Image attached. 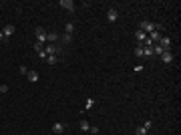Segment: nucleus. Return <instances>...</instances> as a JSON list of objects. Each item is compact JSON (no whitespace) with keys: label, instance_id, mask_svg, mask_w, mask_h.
Listing matches in <instances>:
<instances>
[{"label":"nucleus","instance_id":"obj_1","mask_svg":"<svg viewBox=\"0 0 181 135\" xmlns=\"http://www.w3.org/2000/svg\"><path fill=\"white\" fill-rule=\"evenodd\" d=\"M139 30H141V32H145V34H151L153 30H155V22H149V20H145V22L139 24Z\"/></svg>","mask_w":181,"mask_h":135},{"label":"nucleus","instance_id":"obj_5","mask_svg":"<svg viewBox=\"0 0 181 135\" xmlns=\"http://www.w3.org/2000/svg\"><path fill=\"white\" fill-rule=\"evenodd\" d=\"M161 61H163L165 65H169V63H173V55H171V51H165V53L161 55Z\"/></svg>","mask_w":181,"mask_h":135},{"label":"nucleus","instance_id":"obj_10","mask_svg":"<svg viewBox=\"0 0 181 135\" xmlns=\"http://www.w3.org/2000/svg\"><path fill=\"white\" fill-rule=\"evenodd\" d=\"M143 56H147V58L155 56V55H153V48H151V46H143Z\"/></svg>","mask_w":181,"mask_h":135},{"label":"nucleus","instance_id":"obj_14","mask_svg":"<svg viewBox=\"0 0 181 135\" xmlns=\"http://www.w3.org/2000/svg\"><path fill=\"white\" fill-rule=\"evenodd\" d=\"M60 40H62V45H70V43H73V34H65Z\"/></svg>","mask_w":181,"mask_h":135},{"label":"nucleus","instance_id":"obj_7","mask_svg":"<svg viewBox=\"0 0 181 135\" xmlns=\"http://www.w3.org/2000/svg\"><path fill=\"white\" fill-rule=\"evenodd\" d=\"M135 38H137V45H143V43H145V38H147V34L141 32V30H137V32H135Z\"/></svg>","mask_w":181,"mask_h":135},{"label":"nucleus","instance_id":"obj_16","mask_svg":"<svg viewBox=\"0 0 181 135\" xmlns=\"http://www.w3.org/2000/svg\"><path fill=\"white\" fill-rule=\"evenodd\" d=\"M135 56L143 58V45H137V48H135Z\"/></svg>","mask_w":181,"mask_h":135},{"label":"nucleus","instance_id":"obj_12","mask_svg":"<svg viewBox=\"0 0 181 135\" xmlns=\"http://www.w3.org/2000/svg\"><path fill=\"white\" fill-rule=\"evenodd\" d=\"M34 51H36V53H38V55H40V53H45V45H42V43H38V40H36V43H34Z\"/></svg>","mask_w":181,"mask_h":135},{"label":"nucleus","instance_id":"obj_9","mask_svg":"<svg viewBox=\"0 0 181 135\" xmlns=\"http://www.w3.org/2000/svg\"><path fill=\"white\" fill-rule=\"evenodd\" d=\"M2 32H4V36H12V34H14V26H12V24H6V26L2 28Z\"/></svg>","mask_w":181,"mask_h":135},{"label":"nucleus","instance_id":"obj_15","mask_svg":"<svg viewBox=\"0 0 181 135\" xmlns=\"http://www.w3.org/2000/svg\"><path fill=\"white\" fill-rule=\"evenodd\" d=\"M80 129H83V131H89V129H90V125H89L87 119H80Z\"/></svg>","mask_w":181,"mask_h":135},{"label":"nucleus","instance_id":"obj_6","mask_svg":"<svg viewBox=\"0 0 181 135\" xmlns=\"http://www.w3.org/2000/svg\"><path fill=\"white\" fill-rule=\"evenodd\" d=\"M107 18H109V22H115V20L119 18V12L115 10V8H111V10L107 12Z\"/></svg>","mask_w":181,"mask_h":135},{"label":"nucleus","instance_id":"obj_11","mask_svg":"<svg viewBox=\"0 0 181 135\" xmlns=\"http://www.w3.org/2000/svg\"><path fill=\"white\" fill-rule=\"evenodd\" d=\"M57 38H58L57 32H46V43H50V45H52V43H55Z\"/></svg>","mask_w":181,"mask_h":135},{"label":"nucleus","instance_id":"obj_3","mask_svg":"<svg viewBox=\"0 0 181 135\" xmlns=\"http://www.w3.org/2000/svg\"><path fill=\"white\" fill-rule=\"evenodd\" d=\"M65 129H67V125H65V123H55V125H52V133H57V135H62V133H65Z\"/></svg>","mask_w":181,"mask_h":135},{"label":"nucleus","instance_id":"obj_4","mask_svg":"<svg viewBox=\"0 0 181 135\" xmlns=\"http://www.w3.org/2000/svg\"><path fill=\"white\" fill-rule=\"evenodd\" d=\"M60 6H62L65 10H68V12L75 10V2H73V0H60Z\"/></svg>","mask_w":181,"mask_h":135},{"label":"nucleus","instance_id":"obj_2","mask_svg":"<svg viewBox=\"0 0 181 135\" xmlns=\"http://www.w3.org/2000/svg\"><path fill=\"white\" fill-rule=\"evenodd\" d=\"M34 36H36V40H38V43H42V45L46 43V30L42 28V26H38V28H36Z\"/></svg>","mask_w":181,"mask_h":135},{"label":"nucleus","instance_id":"obj_17","mask_svg":"<svg viewBox=\"0 0 181 135\" xmlns=\"http://www.w3.org/2000/svg\"><path fill=\"white\" fill-rule=\"evenodd\" d=\"M65 30H67V34H73V30H75L73 22H67V24H65Z\"/></svg>","mask_w":181,"mask_h":135},{"label":"nucleus","instance_id":"obj_19","mask_svg":"<svg viewBox=\"0 0 181 135\" xmlns=\"http://www.w3.org/2000/svg\"><path fill=\"white\" fill-rule=\"evenodd\" d=\"M93 105H95V99H87V103H85V109H90V107H93Z\"/></svg>","mask_w":181,"mask_h":135},{"label":"nucleus","instance_id":"obj_8","mask_svg":"<svg viewBox=\"0 0 181 135\" xmlns=\"http://www.w3.org/2000/svg\"><path fill=\"white\" fill-rule=\"evenodd\" d=\"M26 77H28V81H30V83H38V79H40L36 71H28V75H26Z\"/></svg>","mask_w":181,"mask_h":135},{"label":"nucleus","instance_id":"obj_13","mask_svg":"<svg viewBox=\"0 0 181 135\" xmlns=\"http://www.w3.org/2000/svg\"><path fill=\"white\" fill-rule=\"evenodd\" d=\"M46 63H48V65H57V63H58V56H57V55L46 56Z\"/></svg>","mask_w":181,"mask_h":135},{"label":"nucleus","instance_id":"obj_20","mask_svg":"<svg viewBox=\"0 0 181 135\" xmlns=\"http://www.w3.org/2000/svg\"><path fill=\"white\" fill-rule=\"evenodd\" d=\"M18 73H20V75H28V69L24 67V65H20V67H18Z\"/></svg>","mask_w":181,"mask_h":135},{"label":"nucleus","instance_id":"obj_21","mask_svg":"<svg viewBox=\"0 0 181 135\" xmlns=\"http://www.w3.org/2000/svg\"><path fill=\"white\" fill-rule=\"evenodd\" d=\"M0 40H8V38L4 36V32H2V30H0Z\"/></svg>","mask_w":181,"mask_h":135},{"label":"nucleus","instance_id":"obj_18","mask_svg":"<svg viewBox=\"0 0 181 135\" xmlns=\"http://www.w3.org/2000/svg\"><path fill=\"white\" fill-rule=\"evenodd\" d=\"M147 131H149V129H145V127L141 125V127H137V131H135V133H137V135H147Z\"/></svg>","mask_w":181,"mask_h":135}]
</instances>
